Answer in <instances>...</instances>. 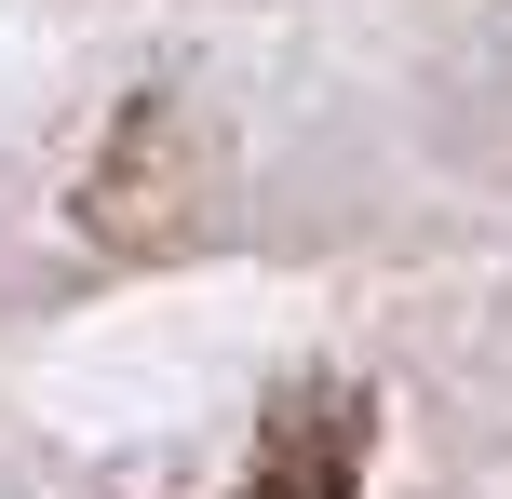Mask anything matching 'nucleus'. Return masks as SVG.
Instances as JSON below:
<instances>
[{
	"label": "nucleus",
	"mask_w": 512,
	"mask_h": 499,
	"mask_svg": "<svg viewBox=\"0 0 512 499\" xmlns=\"http://www.w3.org/2000/svg\"><path fill=\"white\" fill-rule=\"evenodd\" d=\"M364 446H378L364 392L351 378H310V392L270 405V432L243 459V499H364Z\"/></svg>",
	"instance_id": "nucleus-1"
}]
</instances>
